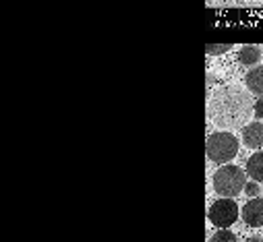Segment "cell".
Here are the masks:
<instances>
[{
    "instance_id": "6da1fadb",
    "label": "cell",
    "mask_w": 263,
    "mask_h": 242,
    "mask_svg": "<svg viewBox=\"0 0 263 242\" xmlns=\"http://www.w3.org/2000/svg\"><path fill=\"white\" fill-rule=\"evenodd\" d=\"M253 108L251 95L238 87H222L210 99V116L224 131L247 127L249 118H253Z\"/></svg>"
},
{
    "instance_id": "7a4b0ae2",
    "label": "cell",
    "mask_w": 263,
    "mask_h": 242,
    "mask_svg": "<svg viewBox=\"0 0 263 242\" xmlns=\"http://www.w3.org/2000/svg\"><path fill=\"white\" fill-rule=\"evenodd\" d=\"M247 185V176H245V170L240 166H222L216 174H214V191L220 195V197H228V199H234L236 195L242 193Z\"/></svg>"
},
{
    "instance_id": "3957f363",
    "label": "cell",
    "mask_w": 263,
    "mask_h": 242,
    "mask_svg": "<svg viewBox=\"0 0 263 242\" xmlns=\"http://www.w3.org/2000/svg\"><path fill=\"white\" fill-rule=\"evenodd\" d=\"M208 159L214 164H228L238 153V141L230 131H218L208 137L205 143Z\"/></svg>"
},
{
    "instance_id": "277c9868",
    "label": "cell",
    "mask_w": 263,
    "mask_h": 242,
    "mask_svg": "<svg viewBox=\"0 0 263 242\" xmlns=\"http://www.w3.org/2000/svg\"><path fill=\"white\" fill-rule=\"evenodd\" d=\"M208 219L216 228H230L238 219V205L228 197L218 199L216 203H212V207L208 211Z\"/></svg>"
},
{
    "instance_id": "5b68a950",
    "label": "cell",
    "mask_w": 263,
    "mask_h": 242,
    "mask_svg": "<svg viewBox=\"0 0 263 242\" xmlns=\"http://www.w3.org/2000/svg\"><path fill=\"white\" fill-rule=\"evenodd\" d=\"M240 217L245 219L247 226H251V228H261V226H263V199L253 197L249 203H245V207H242V211H240Z\"/></svg>"
},
{
    "instance_id": "8992f818",
    "label": "cell",
    "mask_w": 263,
    "mask_h": 242,
    "mask_svg": "<svg viewBox=\"0 0 263 242\" xmlns=\"http://www.w3.org/2000/svg\"><path fill=\"white\" fill-rule=\"evenodd\" d=\"M242 143L249 149H259L263 145V123L261 120H255V123H249L247 127H242Z\"/></svg>"
},
{
    "instance_id": "52a82bcc",
    "label": "cell",
    "mask_w": 263,
    "mask_h": 242,
    "mask_svg": "<svg viewBox=\"0 0 263 242\" xmlns=\"http://www.w3.org/2000/svg\"><path fill=\"white\" fill-rule=\"evenodd\" d=\"M247 176H251V180L263 183V151H255L249 159H247Z\"/></svg>"
},
{
    "instance_id": "ba28073f",
    "label": "cell",
    "mask_w": 263,
    "mask_h": 242,
    "mask_svg": "<svg viewBox=\"0 0 263 242\" xmlns=\"http://www.w3.org/2000/svg\"><path fill=\"white\" fill-rule=\"evenodd\" d=\"M245 85L251 93L255 95H263V67H255L247 73L245 77Z\"/></svg>"
},
{
    "instance_id": "9c48e42d",
    "label": "cell",
    "mask_w": 263,
    "mask_h": 242,
    "mask_svg": "<svg viewBox=\"0 0 263 242\" xmlns=\"http://www.w3.org/2000/svg\"><path fill=\"white\" fill-rule=\"evenodd\" d=\"M261 60V48L259 46H242L238 50V63L242 67H253Z\"/></svg>"
},
{
    "instance_id": "30bf717a",
    "label": "cell",
    "mask_w": 263,
    "mask_h": 242,
    "mask_svg": "<svg viewBox=\"0 0 263 242\" xmlns=\"http://www.w3.org/2000/svg\"><path fill=\"white\" fill-rule=\"evenodd\" d=\"M210 242H236V236L232 232H228L226 228H220V232H216L210 238Z\"/></svg>"
},
{
    "instance_id": "8fae6325",
    "label": "cell",
    "mask_w": 263,
    "mask_h": 242,
    "mask_svg": "<svg viewBox=\"0 0 263 242\" xmlns=\"http://www.w3.org/2000/svg\"><path fill=\"white\" fill-rule=\"evenodd\" d=\"M230 48H232V44H208V46H205V52H208L210 56H218V54L228 52Z\"/></svg>"
},
{
    "instance_id": "7c38bea8",
    "label": "cell",
    "mask_w": 263,
    "mask_h": 242,
    "mask_svg": "<svg viewBox=\"0 0 263 242\" xmlns=\"http://www.w3.org/2000/svg\"><path fill=\"white\" fill-rule=\"evenodd\" d=\"M259 193H261V191H259L257 180H253V183H247V185H245V195H247V197L253 199V197H259Z\"/></svg>"
},
{
    "instance_id": "4fadbf2b",
    "label": "cell",
    "mask_w": 263,
    "mask_h": 242,
    "mask_svg": "<svg viewBox=\"0 0 263 242\" xmlns=\"http://www.w3.org/2000/svg\"><path fill=\"white\" fill-rule=\"evenodd\" d=\"M253 118L261 120L263 118V99H255V108H253Z\"/></svg>"
},
{
    "instance_id": "5bb4252c",
    "label": "cell",
    "mask_w": 263,
    "mask_h": 242,
    "mask_svg": "<svg viewBox=\"0 0 263 242\" xmlns=\"http://www.w3.org/2000/svg\"><path fill=\"white\" fill-rule=\"evenodd\" d=\"M245 242H263V238H261V236H251V238H247Z\"/></svg>"
}]
</instances>
